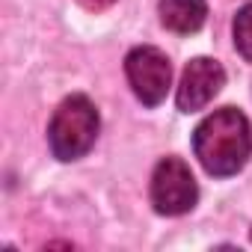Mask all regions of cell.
Instances as JSON below:
<instances>
[{"instance_id":"6da1fadb","label":"cell","mask_w":252,"mask_h":252,"mask_svg":"<svg viewBox=\"0 0 252 252\" xmlns=\"http://www.w3.org/2000/svg\"><path fill=\"white\" fill-rule=\"evenodd\" d=\"M193 152L208 175L214 178L237 175L252 155L249 119L234 107L214 110L193 131Z\"/></svg>"},{"instance_id":"7a4b0ae2","label":"cell","mask_w":252,"mask_h":252,"mask_svg":"<svg viewBox=\"0 0 252 252\" xmlns=\"http://www.w3.org/2000/svg\"><path fill=\"white\" fill-rule=\"evenodd\" d=\"M98 128H101L98 110L86 95L65 98L57 107V113H54V119L48 125V143H51L54 158H60V160L83 158L95 146Z\"/></svg>"},{"instance_id":"3957f363","label":"cell","mask_w":252,"mask_h":252,"mask_svg":"<svg viewBox=\"0 0 252 252\" xmlns=\"http://www.w3.org/2000/svg\"><path fill=\"white\" fill-rule=\"evenodd\" d=\"M199 199V187L196 178L190 172V166L178 158H166L155 166L152 175V205L158 214L166 217H181L187 211H193Z\"/></svg>"},{"instance_id":"277c9868","label":"cell","mask_w":252,"mask_h":252,"mask_svg":"<svg viewBox=\"0 0 252 252\" xmlns=\"http://www.w3.org/2000/svg\"><path fill=\"white\" fill-rule=\"evenodd\" d=\"M125 74H128L134 95L146 107H158L172 86V65L166 54L152 45H140L125 57Z\"/></svg>"},{"instance_id":"5b68a950","label":"cell","mask_w":252,"mask_h":252,"mask_svg":"<svg viewBox=\"0 0 252 252\" xmlns=\"http://www.w3.org/2000/svg\"><path fill=\"white\" fill-rule=\"evenodd\" d=\"M225 83V71L217 60H208V57H196L187 63L184 74H181V83H178V110L181 113H196L202 107H208L217 92L222 89Z\"/></svg>"},{"instance_id":"8992f818","label":"cell","mask_w":252,"mask_h":252,"mask_svg":"<svg viewBox=\"0 0 252 252\" xmlns=\"http://www.w3.org/2000/svg\"><path fill=\"white\" fill-rule=\"evenodd\" d=\"M208 18L205 0H160V21L172 33H196Z\"/></svg>"},{"instance_id":"52a82bcc","label":"cell","mask_w":252,"mask_h":252,"mask_svg":"<svg viewBox=\"0 0 252 252\" xmlns=\"http://www.w3.org/2000/svg\"><path fill=\"white\" fill-rule=\"evenodd\" d=\"M234 48L243 60L252 63V3L243 6L234 18Z\"/></svg>"},{"instance_id":"ba28073f","label":"cell","mask_w":252,"mask_h":252,"mask_svg":"<svg viewBox=\"0 0 252 252\" xmlns=\"http://www.w3.org/2000/svg\"><path fill=\"white\" fill-rule=\"evenodd\" d=\"M113 3H116V0H80V6H86L89 12H101V9H107Z\"/></svg>"}]
</instances>
